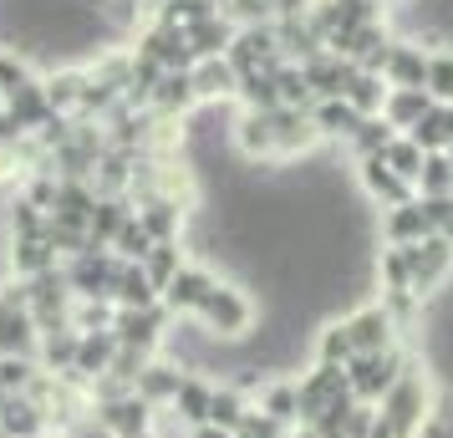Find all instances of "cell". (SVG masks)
Listing matches in <instances>:
<instances>
[{"mask_svg":"<svg viewBox=\"0 0 453 438\" xmlns=\"http://www.w3.org/2000/svg\"><path fill=\"white\" fill-rule=\"evenodd\" d=\"M433 225H428V214H423V204H397L388 214V240L403 250V245H418V240H428Z\"/></svg>","mask_w":453,"mask_h":438,"instance_id":"obj_10","label":"cell"},{"mask_svg":"<svg viewBox=\"0 0 453 438\" xmlns=\"http://www.w3.org/2000/svg\"><path fill=\"white\" fill-rule=\"evenodd\" d=\"M301 413V393L290 388V382H280V388H270L265 397V418H275V423H286V418Z\"/></svg>","mask_w":453,"mask_h":438,"instance_id":"obj_27","label":"cell"},{"mask_svg":"<svg viewBox=\"0 0 453 438\" xmlns=\"http://www.w3.org/2000/svg\"><path fill=\"white\" fill-rule=\"evenodd\" d=\"M423 158H428V153L412 143V138H392L388 153H382V164H388L397 179H408V184H418V173H423Z\"/></svg>","mask_w":453,"mask_h":438,"instance_id":"obj_16","label":"cell"},{"mask_svg":"<svg viewBox=\"0 0 453 438\" xmlns=\"http://www.w3.org/2000/svg\"><path fill=\"white\" fill-rule=\"evenodd\" d=\"M209 291H214V275L199 271V265H184V271L164 286V301L173 311H199V301H204Z\"/></svg>","mask_w":453,"mask_h":438,"instance_id":"obj_6","label":"cell"},{"mask_svg":"<svg viewBox=\"0 0 453 438\" xmlns=\"http://www.w3.org/2000/svg\"><path fill=\"white\" fill-rule=\"evenodd\" d=\"M188 82H194V97H234L240 92V72H234L229 57H204L188 72Z\"/></svg>","mask_w":453,"mask_h":438,"instance_id":"obj_5","label":"cell"},{"mask_svg":"<svg viewBox=\"0 0 453 438\" xmlns=\"http://www.w3.org/2000/svg\"><path fill=\"white\" fill-rule=\"evenodd\" d=\"M153 97H158L164 112H184V107L194 103V82H188V72H164L158 87H153Z\"/></svg>","mask_w":453,"mask_h":438,"instance_id":"obj_21","label":"cell"},{"mask_svg":"<svg viewBox=\"0 0 453 438\" xmlns=\"http://www.w3.org/2000/svg\"><path fill=\"white\" fill-rule=\"evenodd\" d=\"M362 127V112L347 103V97H321L316 107V133H336V138H351Z\"/></svg>","mask_w":453,"mask_h":438,"instance_id":"obj_13","label":"cell"},{"mask_svg":"<svg viewBox=\"0 0 453 438\" xmlns=\"http://www.w3.org/2000/svg\"><path fill=\"white\" fill-rule=\"evenodd\" d=\"M82 438H97V434H82Z\"/></svg>","mask_w":453,"mask_h":438,"instance_id":"obj_38","label":"cell"},{"mask_svg":"<svg viewBox=\"0 0 453 438\" xmlns=\"http://www.w3.org/2000/svg\"><path fill=\"white\" fill-rule=\"evenodd\" d=\"M240 148H245L250 158H270V153H275V118H270V112H245V123H240Z\"/></svg>","mask_w":453,"mask_h":438,"instance_id":"obj_14","label":"cell"},{"mask_svg":"<svg viewBox=\"0 0 453 438\" xmlns=\"http://www.w3.org/2000/svg\"><path fill=\"white\" fill-rule=\"evenodd\" d=\"M118 240H123V250H127V255H138V260L153 250V240H148L143 225H123V234H118Z\"/></svg>","mask_w":453,"mask_h":438,"instance_id":"obj_34","label":"cell"},{"mask_svg":"<svg viewBox=\"0 0 453 438\" xmlns=\"http://www.w3.org/2000/svg\"><path fill=\"white\" fill-rule=\"evenodd\" d=\"M351 342H347V332L342 327H331L326 336H321V367H342V362H351Z\"/></svg>","mask_w":453,"mask_h":438,"instance_id":"obj_28","label":"cell"},{"mask_svg":"<svg viewBox=\"0 0 453 438\" xmlns=\"http://www.w3.org/2000/svg\"><path fill=\"white\" fill-rule=\"evenodd\" d=\"M362 118H377L382 112V103H388V82L377 77V72H351V82H347V92H342Z\"/></svg>","mask_w":453,"mask_h":438,"instance_id":"obj_11","label":"cell"},{"mask_svg":"<svg viewBox=\"0 0 453 438\" xmlns=\"http://www.w3.org/2000/svg\"><path fill=\"white\" fill-rule=\"evenodd\" d=\"M392 138H397V133H392L388 118H362V127L351 133V143H357V153H362V158H382Z\"/></svg>","mask_w":453,"mask_h":438,"instance_id":"obj_19","label":"cell"},{"mask_svg":"<svg viewBox=\"0 0 453 438\" xmlns=\"http://www.w3.org/2000/svg\"><path fill=\"white\" fill-rule=\"evenodd\" d=\"M347 382H351V393H357V397L388 393L392 382H397V357H392V347H388V352H372V357H351Z\"/></svg>","mask_w":453,"mask_h":438,"instance_id":"obj_4","label":"cell"},{"mask_svg":"<svg viewBox=\"0 0 453 438\" xmlns=\"http://www.w3.org/2000/svg\"><path fill=\"white\" fill-rule=\"evenodd\" d=\"M194 438H234V434H225V428H209V423H204V428H199Z\"/></svg>","mask_w":453,"mask_h":438,"instance_id":"obj_35","label":"cell"},{"mask_svg":"<svg viewBox=\"0 0 453 438\" xmlns=\"http://www.w3.org/2000/svg\"><path fill=\"white\" fill-rule=\"evenodd\" d=\"M362 184H367L377 199H388L392 209H397V204H412V184H408V179H397V173L382 164V158H362Z\"/></svg>","mask_w":453,"mask_h":438,"instance_id":"obj_9","label":"cell"},{"mask_svg":"<svg viewBox=\"0 0 453 438\" xmlns=\"http://www.w3.org/2000/svg\"><path fill=\"white\" fill-rule=\"evenodd\" d=\"M143 230H148V240H153V234H158V245H164L168 234L179 230V225H173V204H153L143 214Z\"/></svg>","mask_w":453,"mask_h":438,"instance_id":"obj_31","label":"cell"},{"mask_svg":"<svg viewBox=\"0 0 453 438\" xmlns=\"http://www.w3.org/2000/svg\"><path fill=\"white\" fill-rule=\"evenodd\" d=\"M31 438H36V434H31Z\"/></svg>","mask_w":453,"mask_h":438,"instance_id":"obj_40","label":"cell"},{"mask_svg":"<svg viewBox=\"0 0 453 438\" xmlns=\"http://www.w3.org/2000/svg\"><path fill=\"white\" fill-rule=\"evenodd\" d=\"M433 107V97L423 87H388V103H382V118L392 127H418L423 123V112Z\"/></svg>","mask_w":453,"mask_h":438,"instance_id":"obj_8","label":"cell"},{"mask_svg":"<svg viewBox=\"0 0 453 438\" xmlns=\"http://www.w3.org/2000/svg\"><path fill=\"white\" fill-rule=\"evenodd\" d=\"M138 388H143V403L173 397L179 393V373H168V367H148V373H138Z\"/></svg>","mask_w":453,"mask_h":438,"instance_id":"obj_26","label":"cell"},{"mask_svg":"<svg viewBox=\"0 0 453 438\" xmlns=\"http://www.w3.org/2000/svg\"><path fill=\"white\" fill-rule=\"evenodd\" d=\"M0 403H5V393H0Z\"/></svg>","mask_w":453,"mask_h":438,"instance_id":"obj_39","label":"cell"},{"mask_svg":"<svg viewBox=\"0 0 453 438\" xmlns=\"http://www.w3.org/2000/svg\"><path fill=\"white\" fill-rule=\"evenodd\" d=\"M403 260H408L412 291H428L433 280H443V271L453 265V240L449 234H428L418 245H403Z\"/></svg>","mask_w":453,"mask_h":438,"instance_id":"obj_2","label":"cell"},{"mask_svg":"<svg viewBox=\"0 0 453 438\" xmlns=\"http://www.w3.org/2000/svg\"><path fill=\"white\" fill-rule=\"evenodd\" d=\"M443 158H449V164H453V138H449V148H443Z\"/></svg>","mask_w":453,"mask_h":438,"instance_id":"obj_37","label":"cell"},{"mask_svg":"<svg viewBox=\"0 0 453 438\" xmlns=\"http://www.w3.org/2000/svg\"><path fill=\"white\" fill-rule=\"evenodd\" d=\"M112 347H118V336H103V342H92V336H87V342H77V367H82V373L103 367L107 357H112Z\"/></svg>","mask_w":453,"mask_h":438,"instance_id":"obj_30","label":"cell"},{"mask_svg":"<svg viewBox=\"0 0 453 438\" xmlns=\"http://www.w3.org/2000/svg\"><path fill=\"white\" fill-rule=\"evenodd\" d=\"M199 316H204V327L214 336H245L250 321H255V306H250L245 291H234V286H214V291L199 301Z\"/></svg>","mask_w":453,"mask_h":438,"instance_id":"obj_1","label":"cell"},{"mask_svg":"<svg viewBox=\"0 0 453 438\" xmlns=\"http://www.w3.org/2000/svg\"><path fill=\"white\" fill-rule=\"evenodd\" d=\"M240 418H245V403H240L234 393H214V397H209V413H204L209 428H225V434H234V428H240Z\"/></svg>","mask_w":453,"mask_h":438,"instance_id":"obj_25","label":"cell"},{"mask_svg":"<svg viewBox=\"0 0 453 438\" xmlns=\"http://www.w3.org/2000/svg\"><path fill=\"white\" fill-rule=\"evenodd\" d=\"M342 332H347L351 352L357 357H372V352H388L392 342V316L382 306H367V311H357L351 321H342Z\"/></svg>","mask_w":453,"mask_h":438,"instance_id":"obj_3","label":"cell"},{"mask_svg":"<svg viewBox=\"0 0 453 438\" xmlns=\"http://www.w3.org/2000/svg\"><path fill=\"white\" fill-rule=\"evenodd\" d=\"M184 36H188V51L204 62V57H225V51H229V42H234V26H229V21H214V16H209V21L188 26Z\"/></svg>","mask_w":453,"mask_h":438,"instance_id":"obj_12","label":"cell"},{"mask_svg":"<svg viewBox=\"0 0 453 438\" xmlns=\"http://www.w3.org/2000/svg\"><path fill=\"white\" fill-rule=\"evenodd\" d=\"M418 184H423V199H453V164L443 158V153H428Z\"/></svg>","mask_w":453,"mask_h":438,"instance_id":"obj_18","label":"cell"},{"mask_svg":"<svg viewBox=\"0 0 453 438\" xmlns=\"http://www.w3.org/2000/svg\"><path fill=\"white\" fill-rule=\"evenodd\" d=\"M234 438H280V423L275 418H260V413H245L240 428H234Z\"/></svg>","mask_w":453,"mask_h":438,"instance_id":"obj_32","label":"cell"},{"mask_svg":"<svg viewBox=\"0 0 453 438\" xmlns=\"http://www.w3.org/2000/svg\"><path fill=\"white\" fill-rule=\"evenodd\" d=\"M423 92H428L438 107L453 103V51H433L428 57V77H423Z\"/></svg>","mask_w":453,"mask_h":438,"instance_id":"obj_17","label":"cell"},{"mask_svg":"<svg viewBox=\"0 0 453 438\" xmlns=\"http://www.w3.org/2000/svg\"><path fill=\"white\" fill-rule=\"evenodd\" d=\"M408 138H412L418 148H423V153H443V148H449V127H443V107H428V112H423V123L412 127Z\"/></svg>","mask_w":453,"mask_h":438,"instance_id":"obj_24","label":"cell"},{"mask_svg":"<svg viewBox=\"0 0 453 438\" xmlns=\"http://www.w3.org/2000/svg\"><path fill=\"white\" fill-rule=\"evenodd\" d=\"M423 77H428L423 46H392L388 62H382V82L388 87H423Z\"/></svg>","mask_w":453,"mask_h":438,"instance_id":"obj_7","label":"cell"},{"mask_svg":"<svg viewBox=\"0 0 453 438\" xmlns=\"http://www.w3.org/2000/svg\"><path fill=\"white\" fill-rule=\"evenodd\" d=\"M103 423H107V434H112V438H143L148 403H143V397H138V403H112Z\"/></svg>","mask_w":453,"mask_h":438,"instance_id":"obj_15","label":"cell"},{"mask_svg":"<svg viewBox=\"0 0 453 438\" xmlns=\"http://www.w3.org/2000/svg\"><path fill=\"white\" fill-rule=\"evenodd\" d=\"M443 127H449V138H453V103L443 107Z\"/></svg>","mask_w":453,"mask_h":438,"instance_id":"obj_36","label":"cell"},{"mask_svg":"<svg viewBox=\"0 0 453 438\" xmlns=\"http://www.w3.org/2000/svg\"><path fill=\"white\" fill-rule=\"evenodd\" d=\"M179 408H184V418H199V423H204V413H209V388H199V382H179Z\"/></svg>","mask_w":453,"mask_h":438,"instance_id":"obj_29","label":"cell"},{"mask_svg":"<svg viewBox=\"0 0 453 438\" xmlns=\"http://www.w3.org/2000/svg\"><path fill=\"white\" fill-rule=\"evenodd\" d=\"M0 428L11 438H31L36 434V408H31L26 397H5V403H0Z\"/></svg>","mask_w":453,"mask_h":438,"instance_id":"obj_22","label":"cell"},{"mask_svg":"<svg viewBox=\"0 0 453 438\" xmlns=\"http://www.w3.org/2000/svg\"><path fill=\"white\" fill-rule=\"evenodd\" d=\"M26 377H31V367H26L21 357L11 362V357H0V393H11V388H26Z\"/></svg>","mask_w":453,"mask_h":438,"instance_id":"obj_33","label":"cell"},{"mask_svg":"<svg viewBox=\"0 0 453 438\" xmlns=\"http://www.w3.org/2000/svg\"><path fill=\"white\" fill-rule=\"evenodd\" d=\"M112 291L123 296V306H127V311H148V306H153V296H158V291H153V280H148L143 271H123Z\"/></svg>","mask_w":453,"mask_h":438,"instance_id":"obj_23","label":"cell"},{"mask_svg":"<svg viewBox=\"0 0 453 438\" xmlns=\"http://www.w3.org/2000/svg\"><path fill=\"white\" fill-rule=\"evenodd\" d=\"M148 260V280H153V291H164L168 280H173V275L184 271V260H179V245H173V240H164V245H153V250L143 255Z\"/></svg>","mask_w":453,"mask_h":438,"instance_id":"obj_20","label":"cell"}]
</instances>
